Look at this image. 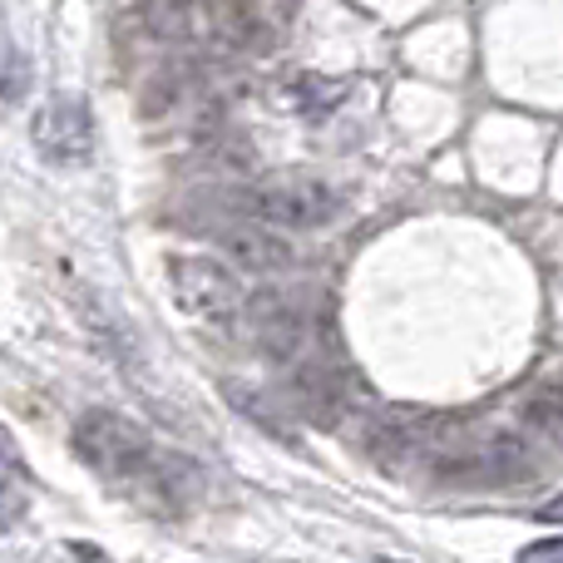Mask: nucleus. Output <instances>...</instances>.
<instances>
[{"label":"nucleus","mask_w":563,"mask_h":563,"mask_svg":"<svg viewBox=\"0 0 563 563\" xmlns=\"http://www.w3.org/2000/svg\"><path fill=\"white\" fill-rule=\"evenodd\" d=\"M75 455L89 465V475L114 485L119 495H129L134 505H144L148 515L184 519L198 499V470L184 455L154 445L144 435V426H134L119 410H85L75 420Z\"/></svg>","instance_id":"obj_1"},{"label":"nucleus","mask_w":563,"mask_h":563,"mask_svg":"<svg viewBox=\"0 0 563 563\" xmlns=\"http://www.w3.org/2000/svg\"><path fill=\"white\" fill-rule=\"evenodd\" d=\"M218 208H233L238 218H257L267 228H327L341 218V194L321 178H267V184L218 188Z\"/></svg>","instance_id":"obj_2"},{"label":"nucleus","mask_w":563,"mask_h":563,"mask_svg":"<svg viewBox=\"0 0 563 563\" xmlns=\"http://www.w3.org/2000/svg\"><path fill=\"white\" fill-rule=\"evenodd\" d=\"M168 287H174L178 311L198 321H238L243 317V282L233 277V267H223L218 257H168Z\"/></svg>","instance_id":"obj_3"},{"label":"nucleus","mask_w":563,"mask_h":563,"mask_svg":"<svg viewBox=\"0 0 563 563\" xmlns=\"http://www.w3.org/2000/svg\"><path fill=\"white\" fill-rule=\"evenodd\" d=\"M30 134H35V148L45 158H55V164H79V158H89V148H95V119H89V104L79 95H55L40 104Z\"/></svg>","instance_id":"obj_4"},{"label":"nucleus","mask_w":563,"mask_h":563,"mask_svg":"<svg viewBox=\"0 0 563 563\" xmlns=\"http://www.w3.org/2000/svg\"><path fill=\"white\" fill-rule=\"evenodd\" d=\"M243 317L253 327V341L263 356H273V361L301 356V346H307V317H301V307L291 297H282V291H253L243 301Z\"/></svg>","instance_id":"obj_5"},{"label":"nucleus","mask_w":563,"mask_h":563,"mask_svg":"<svg viewBox=\"0 0 563 563\" xmlns=\"http://www.w3.org/2000/svg\"><path fill=\"white\" fill-rule=\"evenodd\" d=\"M213 243L223 247V257H233L238 267H253V273H282V267L297 263L287 238H277L267 223L257 218H243V223H218Z\"/></svg>","instance_id":"obj_6"},{"label":"nucleus","mask_w":563,"mask_h":563,"mask_svg":"<svg viewBox=\"0 0 563 563\" xmlns=\"http://www.w3.org/2000/svg\"><path fill=\"white\" fill-rule=\"evenodd\" d=\"M144 25L158 40H174V45L218 40V0H148Z\"/></svg>","instance_id":"obj_7"},{"label":"nucleus","mask_w":563,"mask_h":563,"mask_svg":"<svg viewBox=\"0 0 563 563\" xmlns=\"http://www.w3.org/2000/svg\"><path fill=\"white\" fill-rule=\"evenodd\" d=\"M519 420H525L534 435L563 440V386L559 380H539L525 396V406H519Z\"/></svg>","instance_id":"obj_8"},{"label":"nucleus","mask_w":563,"mask_h":563,"mask_svg":"<svg viewBox=\"0 0 563 563\" xmlns=\"http://www.w3.org/2000/svg\"><path fill=\"white\" fill-rule=\"evenodd\" d=\"M25 95H30V59L0 40V109L20 104Z\"/></svg>","instance_id":"obj_9"},{"label":"nucleus","mask_w":563,"mask_h":563,"mask_svg":"<svg viewBox=\"0 0 563 563\" xmlns=\"http://www.w3.org/2000/svg\"><path fill=\"white\" fill-rule=\"evenodd\" d=\"M291 95H297L301 114H327V109H336L341 99H346V85H336V79H317V75H301L297 85H291Z\"/></svg>","instance_id":"obj_10"},{"label":"nucleus","mask_w":563,"mask_h":563,"mask_svg":"<svg viewBox=\"0 0 563 563\" xmlns=\"http://www.w3.org/2000/svg\"><path fill=\"white\" fill-rule=\"evenodd\" d=\"M30 509V495H25V475L20 470H5L0 475V529H15Z\"/></svg>","instance_id":"obj_11"},{"label":"nucleus","mask_w":563,"mask_h":563,"mask_svg":"<svg viewBox=\"0 0 563 563\" xmlns=\"http://www.w3.org/2000/svg\"><path fill=\"white\" fill-rule=\"evenodd\" d=\"M0 470H20V475H25V465H20V455H15V440H10L5 426H0Z\"/></svg>","instance_id":"obj_12"},{"label":"nucleus","mask_w":563,"mask_h":563,"mask_svg":"<svg viewBox=\"0 0 563 563\" xmlns=\"http://www.w3.org/2000/svg\"><path fill=\"white\" fill-rule=\"evenodd\" d=\"M519 559H563V539H539V544H529Z\"/></svg>","instance_id":"obj_13"},{"label":"nucleus","mask_w":563,"mask_h":563,"mask_svg":"<svg viewBox=\"0 0 563 563\" xmlns=\"http://www.w3.org/2000/svg\"><path fill=\"white\" fill-rule=\"evenodd\" d=\"M539 519H544V525H563V495H559V499H549V505L539 509Z\"/></svg>","instance_id":"obj_14"}]
</instances>
